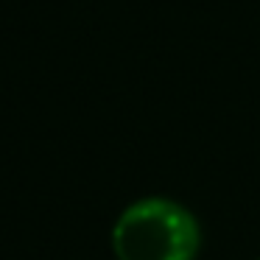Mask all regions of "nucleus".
<instances>
[{
    "mask_svg": "<svg viewBox=\"0 0 260 260\" xmlns=\"http://www.w3.org/2000/svg\"><path fill=\"white\" fill-rule=\"evenodd\" d=\"M109 246L115 260H199L204 230L179 199L143 196L118 213Z\"/></svg>",
    "mask_w": 260,
    "mask_h": 260,
    "instance_id": "1",
    "label": "nucleus"
},
{
    "mask_svg": "<svg viewBox=\"0 0 260 260\" xmlns=\"http://www.w3.org/2000/svg\"><path fill=\"white\" fill-rule=\"evenodd\" d=\"M257 260H260V257H257Z\"/></svg>",
    "mask_w": 260,
    "mask_h": 260,
    "instance_id": "2",
    "label": "nucleus"
}]
</instances>
